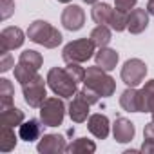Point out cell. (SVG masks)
<instances>
[{
	"label": "cell",
	"mask_w": 154,
	"mask_h": 154,
	"mask_svg": "<svg viewBox=\"0 0 154 154\" xmlns=\"http://www.w3.org/2000/svg\"><path fill=\"white\" fill-rule=\"evenodd\" d=\"M27 36L31 42L40 44L47 49L58 47L62 44V33L45 20H35L27 29Z\"/></svg>",
	"instance_id": "obj_1"
},
{
	"label": "cell",
	"mask_w": 154,
	"mask_h": 154,
	"mask_svg": "<svg viewBox=\"0 0 154 154\" xmlns=\"http://www.w3.org/2000/svg\"><path fill=\"white\" fill-rule=\"evenodd\" d=\"M47 84L53 89V93L62 98H71L78 93L76 91V80L62 67H53L47 72Z\"/></svg>",
	"instance_id": "obj_2"
},
{
	"label": "cell",
	"mask_w": 154,
	"mask_h": 154,
	"mask_svg": "<svg viewBox=\"0 0 154 154\" xmlns=\"http://www.w3.org/2000/svg\"><path fill=\"white\" fill-rule=\"evenodd\" d=\"M85 87L93 89L96 94L100 96H111L116 89V84L111 76L105 72V69L94 65V67H89L85 71V80H84Z\"/></svg>",
	"instance_id": "obj_3"
},
{
	"label": "cell",
	"mask_w": 154,
	"mask_h": 154,
	"mask_svg": "<svg viewBox=\"0 0 154 154\" xmlns=\"http://www.w3.org/2000/svg\"><path fill=\"white\" fill-rule=\"evenodd\" d=\"M94 44L91 38H80V40H74V42H69L65 47H63V60L67 63L74 62V63H82V62H87L93 54H94Z\"/></svg>",
	"instance_id": "obj_4"
},
{
	"label": "cell",
	"mask_w": 154,
	"mask_h": 154,
	"mask_svg": "<svg viewBox=\"0 0 154 154\" xmlns=\"http://www.w3.org/2000/svg\"><path fill=\"white\" fill-rule=\"evenodd\" d=\"M65 116V105L60 98H45L40 105V120L47 127H58L62 125Z\"/></svg>",
	"instance_id": "obj_5"
},
{
	"label": "cell",
	"mask_w": 154,
	"mask_h": 154,
	"mask_svg": "<svg viewBox=\"0 0 154 154\" xmlns=\"http://www.w3.org/2000/svg\"><path fill=\"white\" fill-rule=\"evenodd\" d=\"M145 74H147V65L140 58H131L122 67V80L125 82L127 87L140 85L145 80Z\"/></svg>",
	"instance_id": "obj_6"
},
{
	"label": "cell",
	"mask_w": 154,
	"mask_h": 154,
	"mask_svg": "<svg viewBox=\"0 0 154 154\" xmlns=\"http://www.w3.org/2000/svg\"><path fill=\"white\" fill-rule=\"evenodd\" d=\"M22 93H24V100L29 107H40L45 100V82L40 74H36L33 80L26 82L22 85Z\"/></svg>",
	"instance_id": "obj_7"
},
{
	"label": "cell",
	"mask_w": 154,
	"mask_h": 154,
	"mask_svg": "<svg viewBox=\"0 0 154 154\" xmlns=\"http://www.w3.org/2000/svg\"><path fill=\"white\" fill-rule=\"evenodd\" d=\"M24 40H26V36L20 27L9 26V27L2 29V33H0V53H8V51L20 47L24 44Z\"/></svg>",
	"instance_id": "obj_8"
},
{
	"label": "cell",
	"mask_w": 154,
	"mask_h": 154,
	"mask_svg": "<svg viewBox=\"0 0 154 154\" xmlns=\"http://www.w3.org/2000/svg\"><path fill=\"white\" fill-rule=\"evenodd\" d=\"M85 13L80 6H67L62 13V26L69 31H78L84 27Z\"/></svg>",
	"instance_id": "obj_9"
},
{
	"label": "cell",
	"mask_w": 154,
	"mask_h": 154,
	"mask_svg": "<svg viewBox=\"0 0 154 154\" xmlns=\"http://www.w3.org/2000/svg\"><path fill=\"white\" fill-rule=\"evenodd\" d=\"M36 149L42 154H58V152H63L67 149V145H65L63 136H60V134H45L38 141Z\"/></svg>",
	"instance_id": "obj_10"
},
{
	"label": "cell",
	"mask_w": 154,
	"mask_h": 154,
	"mask_svg": "<svg viewBox=\"0 0 154 154\" xmlns=\"http://www.w3.org/2000/svg\"><path fill=\"white\" fill-rule=\"evenodd\" d=\"M120 105L129 111V112H143V102H141V91H138L136 87H129L127 91H123V94L120 96Z\"/></svg>",
	"instance_id": "obj_11"
},
{
	"label": "cell",
	"mask_w": 154,
	"mask_h": 154,
	"mask_svg": "<svg viewBox=\"0 0 154 154\" xmlns=\"http://www.w3.org/2000/svg\"><path fill=\"white\" fill-rule=\"evenodd\" d=\"M87 127H89L91 134H94L98 140H105L109 136L111 123H109V118L105 114H93L87 120Z\"/></svg>",
	"instance_id": "obj_12"
},
{
	"label": "cell",
	"mask_w": 154,
	"mask_h": 154,
	"mask_svg": "<svg viewBox=\"0 0 154 154\" xmlns=\"http://www.w3.org/2000/svg\"><path fill=\"white\" fill-rule=\"evenodd\" d=\"M134 125L132 122H129L127 118H118L112 125V134H114V140L120 141V143H127L134 138Z\"/></svg>",
	"instance_id": "obj_13"
},
{
	"label": "cell",
	"mask_w": 154,
	"mask_h": 154,
	"mask_svg": "<svg viewBox=\"0 0 154 154\" xmlns=\"http://www.w3.org/2000/svg\"><path fill=\"white\" fill-rule=\"evenodd\" d=\"M149 26V13L147 9H132L129 13V22H127V29L132 35H140L141 31H145Z\"/></svg>",
	"instance_id": "obj_14"
},
{
	"label": "cell",
	"mask_w": 154,
	"mask_h": 154,
	"mask_svg": "<svg viewBox=\"0 0 154 154\" xmlns=\"http://www.w3.org/2000/svg\"><path fill=\"white\" fill-rule=\"evenodd\" d=\"M96 58V65L105 69V71H112L118 63V53L114 49H109V47H100V51L94 54Z\"/></svg>",
	"instance_id": "obj_15"
},
{
	"label": "cell",
	"mask_w": 154,
	"mask_h": 154,
	"mask_svg": "<svg viewBox=\"0 0 154 154\" xmlns=\"http://www.w3.org/2000/svg\"><path fill=\"white\" fill-rule=\"evenodd\" d=\"M89 107H91V105H89L87 102H84L80 96H74V100H72L71 105H69V116H71V120L76 122V123L85 122L87 116H89Z\"/></svg>",
	"instance_id": "obj_16"
},
{
	"label": "cell",
	"mask_w": 154,
	"mask_h": 154,
	"mask_svg": "<svg viewBox=\"0 0 154 154\" xmlns=\"http://www.w3.org/2000/svg\"><path fill=\"white\" fill-rule=\"evenodd\" d=\"M24 123V112L17 107H8V109H2L0 112V127H20Z\"/></svg>",
	"instance_id": "obj_17"
},
{
	"label": "cell",
	"mask_w": 154,
	"mask_h": 154,
	"mask_svg": "<svg viewBox=\"0 0 154 154\" xmlns=\"http://www.w3.org/2000/svg\"><path fill=\"white\" fill-rule=\"evenodd\" d=\"M18 134H20V138L24 140V141H35V140H38L40 138V134H42V125L36 122V120H29V122H24L22 125H20V129H18Z\"/></svg>",
	"instance_id": "obj_18"
},
{
	"label": "cell",
	"mask_w": 154,
	"mask_h": 154,
	"mask_svg": "<svg viewBox=\"0 0 154 154\" xmlns=\"http://www.w3.org/2000/svg\"><path fill=\"white\" fill-rule=\"evenodd\" d=\"M111 15H112V9L109 4L105 2H96L91 9V17L93 20L98 24V26H109V20H111Z\"/></svg>",
	"instance_id": "obj_19"
},
{
	"label": "cell",
	"mask_w": 154,
	"mask_h": 154,
	"mask_svg": "<svg viewBox=\"0 0 154 154\" xmlns=\"http://www.w3.org/2000/svg\"><path fill=\"white\" fill-rule=\"evenodd\" d=\"M13 96H15L13 84L8 78H2L0 80V111L13 105Z\"/></svg>",
	"instance_id": "obj_20"
},
{
	"label": "cell",
	"mask_w": 154,
	"mask_h": 154,
	"mask_svg": "<svg viewBox=\"0 0 154 154\" xmlns=\"http://www.w3.org/2000/svg\"><path fill=\"white\" fill-rule=\"evenodd\" d=\"M18 63H22V65H26V67H29V69H35V71H38V69L42 67V63H44V58H42V54H40L38 51L26 49V51L20 54V58H18Z\"/></svg>",
	"instance_id": "obj_21"
},
{
	"label": "cell",
	"mask_w": 154,
	"mask_h": 154,
	"mask_svg": "<svg viewBox=\"0 0 154 154\" xmlns=\"http://www.w3.org/2000/svg\"><path fill=\"white\" fill-rule=\"evenodd\" d=\"M17 147V136L13 127H0V150L9 152Z\"/></svg>",
	"instance_id": "obj_22"
},
{
	"label": "cell",
	"mask_w": 154,
	"mask_h": 154,
	"mask_svg": "<svg viewBox=\"0 0 154 154\" xmlns=\"http://www.w3.org/2000/svg\"><path fill=\"white\" fill-rule=\"evenodd\" d=\"M89 38L96 47H107V44L111 42V29L107 26H96Z\"/></svg>",
	"instance_id": "obj_23"
},
{
	"label": "cell",
	"mask_w": 154,
	"mask_h": 154,
	"mask_svg": "<svg viewBox=\"0 0 154 154\" xmlns=\"http://www.w3.org/2000/svg\"><path fill=\"white\" fill-rule=\"evenodd\" d=\"M141 102H143V112L154 111V80H149L141 89Z\"/></svg>",
	"instance_id": "obj_24"
},
{
	"label": "cell",
	"mask_w": 154,
	"mask_h": 154,
	"mask_svg": "<svg viewBox=\"0 0 154 154\" xmlns=\"http://www.w3.org/2000/svg\"><path fill=\"white\" fill-rule=\"evenodd\" d=\"M65 150L72 152V154H78V152H94L96 145L91 140H87V138H78V140H74L71 145H67Z\"/></svg>",
	"instance_id": "obj_25"
},
{
	"label": "cell",
	"mask_w": 154,
	"mask_h": 154,
	"mask_svg": "<svg viewBox=\"0 0 154 154\" xmlns=\"http://www.w3.org/2000/svg\"><path fill=\"white\" fill-rule=\"evenodd\" d=\"M127 22H129V13H127V11L112 9V15H111L109 26H111L114 31H123V29H127Z\"/></svg>",
	"instance_id": "obj_26"
},
{
	"label": "cell",
	"mask_w": 154,
	"mask_h": 154,
	"mask_svg": "<svg viewBox=\"0 0 154 154\" xmlns=\"http://www.w3.org/2000/svg\"><path fill=\"white\" fill-rule=\"evenodd\" d=\"M36 74H38V72H36L35 69H29V67H26V65H22V63H18V65L15 67V78H17V82H20V85H24L26 82L33 80Z\"/></svg>",
	"instance_id": "obj_27"
},
{
	"label": "cell",
	"mask_w": 154,
	"mask_h": 154,
	"mask_svg": "<svg viewBox=\"0 0 154 154\" xmlns=\"http://www.w3.org/2000/svg\"><path fill=\"white\" fill-rule=\"evenodd\" d=\"M65 71H67V72L72 76V78L76 80V84H80V82H84V80H85V69H84V67H80L78 63H74V62L67 63Z\"/></svg>",
	"instance_id": "obj_28"
},
{
	"label": "cell",
	"mask_w": 154,
	"mask_h": 154,
	"mask_svg": "<svg viewBox=\"0 0 154 154\" xmlns=\"http://www.w3.org/2000/svg\"><path fill=\"white\" fill-rule=\"evenodd\" d=\"M15 13V0H0V20H8Z\"/></svg>",
	"instance_id": "obj_29"
},
{
	"label": "cell",
	"mask_w": 154,
	"mask_h": 154,
	"mask_svg": "<svg viewBox=\"0 0 154 154\" xmlns=\"http://www.w3.org/2000/svg\"><path fill=\"white\" fill-rule=\"evenodd\" d=\"M76 96H80L84 102H87L89 105H93V103H98V100H100V94H96L93 89H89V87H84L82 91H78L76 93Z\"/></svg>",
	"instance_id": "obj_30"
},
{
	"label": "cell",
	"mask_w": 154,
	"mask_h": 154,
	"mask_svg": "<svg viewBox=\"0 0 154 154\" xmlns=\"http://www.w3.org/2000/svg\"><path fill=\"white\" fill-rule=\"evenodd\" d=\"M11 67H15L13 56L9 54V51H8V53H2V54H0V71H2V72H8Z\"/></svg>",
	"instance_id": "obj_31"
},
{
	"label": "cell",
	"mask_w": 154,
	"mask_h": 154,
	"mask_svg": "<svg viewBox=\"0 0 154 154\" xmlns=\"http://www.w3.org/2000/svg\"><path fill=\"white\" fill-rule=\"evenodd\" d=\"M136 2H138V0H114V6H116V9H122V11L129 13L136 6Z\"/></svg>",
	"instance_id": "obj_32"
},
{
	"label": "cell",
	"mask_w": 154,
	"mask_h": 154,
	"mask_svg": "<svg viewBox=\"0 0 154 154\" xmlns=\"http://www.w3.org/2000/svg\"><path fill=\"white\" fill-rule=\"evenodd\" d=\"M140 150L141 152H154V140H145Z\"/></svg>",
	"instance_id": "obj_33"
},
{
	"label": "cell",
	"mask_w": 154,
	"mask_h": 154,
	"mask_svg": "<svg viewBox=\"0 0 154 154\" xmlns=\"http://www.w3.org/2000/svg\"><path fill=\"white\" fill-rule=\"evenodd\" d=\"M143 134H145V140H154V122L149 123V125H145Z\"/></svg>",
	"instance_id": "obj_34"
},
{
	"label": "cell",
	"mask_w": 154,
	"mask_h": 154,
	"mask_svg": "<svg viewBox=\"0 0 154 154\" xmlns=\"http://www.w3.org/2000/svg\"><path fill=\"white\" fill-rule=\"evenodd\" d=\"M147 13H149V15H154V0H149V4H147Z\"/></svg>",
	"instance_id": "obj_35"
},
{
	"label": "cell",
	"mask_w": 154,
	"mask_h": 154,
	"mask_svg": "<svg viewBox=\"0 0 154 154\" xmlns=\"http://www.w3.org/2000/svg\"><path fill=\"white\" fill-rule=\"evenodd\" d=\"M84 2H85V4H96L98 0H84Z\"/></svg>",
	"instance_id": "obj_36"
},
{
	"label": "cell",
	"mask_w": 154,
	"mask_h": 154,
	"mask_svg": "<svg viewBox=\"0 0 154 154\" xmlns=\"http://www.w3.org/2000/svg\"><path fill=\"white\" fill-rule=\"evenodd\" d=\"M58 2H63V4H69V2H71V0H58Z\"/></svg>",
	"instance_id": "obj_37"
},
{
	"label": "cell",
	"mask_w": 154,
	"mask_h": 154,
	"mask_svg": "<svg viewBox=\"0 0 154 154\" xmlns=\"http://www.w3.org/2000/svg\"><path fill=\"white\" fill-rule=\"evenodd\" d=\"M152 122H154V111H152Z\"/></svg>",
	"instance_id": "obj_38"
}]
</instances>
